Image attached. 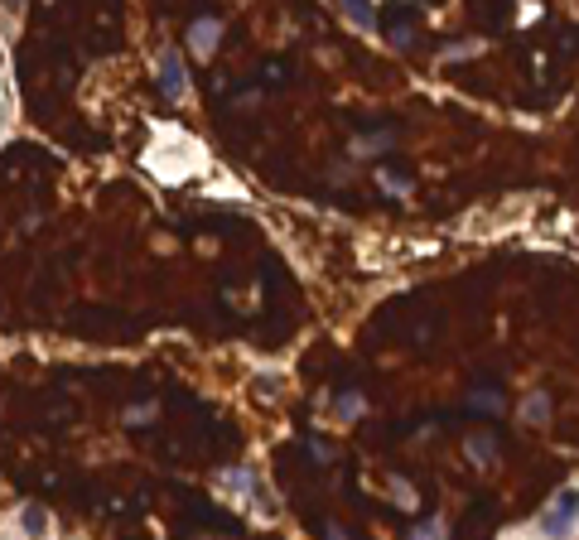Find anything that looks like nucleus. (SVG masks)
Masks as SVG:
<instances>
[{"label":"nucleus","instance_id":"7","mask_svg":"<svg viewBox=\"0 0 579 540\" xmlns=\"http://www.w3.org/2000/svg\"><path fill=\"white\" fill-rule=\"evenodd\" d=\"M377 184H382V189H391V198H406V193H411V179H401V174H391V169H382V174H377Z\"/></svg>","mask_w":579,"mask_h":540},{"label":"nucleus","instance_id":"2","mask_svg":"<svg viewBox=\"0 0 579 540\" xmlns=\"http://www.w3.org/2000/svg\"><path fill=\"white\" fill-rule=\"evenodd\" d=\"M160 92H165L169 102H189V78H184V63H179L174 49L160 58Z\"/></svg>","mask_w":579,"mask_h":540},{"label":"nucleus","instance_id":"12","mask_svg":"<svg viewBox=\"0 0 579 540\" xmlns=\"http://www.w3.org/2000/svg\"><path fill=\"white\" fill-rule=\"evenodd\" d=\"M411 540H444V521H430V526H420Z\"/></svg>","mask_w":579,"mask_h":540},{"label":"nucleus","instance_id":"11","mask_svg":"<svg viewBox=\"0 0 579 540\" xmlns=\"http://www.w3.org/2000/svg\"><path fill=\"white\" fill-rule=\"evenodd\" d=\"M20 521H25L29 536H44V512H39V507H29V512L20 516Z\"/></svg>","mask_w":579,"mask_h":540},{"label":"nucleus","instance_id":"13","mask_svg":"<svg viewBox=\"0 0 579 540\" xmlns=\"http://www.w3.org/2000/svg\"><path fill=\"white\" fill-rule=\"evenodd\" d=\"M329 540H343V531H338V526H333V531H329Z\"/></svg>","mask_w":579,"mask_h":540},{"label":"nucleus","instance_id":"3","mask_svg":"<svg viewBox=\"0 0 579 540\" xmlns=\"http://www.w3.org/2000/svg\"><path fill=\"white\" fill-rule=\"evenodd\" d=\"M218 39H222V25H218V20H193V29H189V49H193L198 58H213Z\"/></svg>","mask_w":579,"mask_h":540},{"label":"nucleus","instance_id":"5","mask_svg":"<svg viewBox=\"0 0 579 540\" xmlns=\"http://www.w3.org/2000/svg\"><path fill=\"white\" fill-rule=\"evenodd\" d=\"M464 454H469L473 463H493L497 459V439H493V434H469Z\"/></svg>","mask_w":579,"mask_h":540},{"label":"nucleus","instance_id":"8","mask_svg":"<svg viewBox=\"0 0 579 540\" xmlns=\"http://www.w3.org/2000/svg\"><path fill=\"white\" fill-rule=\"evenodd\" d=\"M391 145V135H362V140H353V155H372V150H386Z\"/></svg>","mask_w":579,"mask_h":540},{"label":"nucleus","instance_id":"10","mask_svg":"<svg viewBox=\"0 0 579 540\" xmlns=\"http://www.w3.org/2000/svg\"><path fill=\"white\" fill-rule=\"evenodd\" d=\"M358 415H362V396L358 391H348V396L338 401V420H358Z\"/></svg>","mask_w":579,"mask_h":540},{"label":"nucleus","instance_id":"1","mask_svg":"<svg viewBox=\"0 0 579 540\" xmlns=\"http://www.w3.org/2000/svg\"><path fill=\"white\" fill-rule=\"evenodd\" d=\"M575 531H579V483H570L546 502V512L536 516V526H531L526 536L531 540H575Z\"/></svg>","mask_w":579,"mask_h":540},{"label":"nucleus","instance_id":"6","mask_svg":"<svg viewBox=\"0 0 579 540\" xmlns=\"http://www.w3.org/2000/svg\"><path fill=\"white\" fill-rule=\"evenodd\" d=\"M343 15H348L358 29H367V34L377 29V10H372V5H343Z\"/></svg>","mask_w":579,"mask_h":540},{"label":"nucleus","instance_id":"4","mask_svg":"<svg viewBox=\"0 0 579 540\" xmlns=\"http://www.w3.org/2000/svg\"><path fill=\"white\" fill-rule=\"evenodd\" d=\"M522 425H551V396L546 391H531L522 401Z\"/></svg>","mask_w":579,"mask_h":540},{"label":"nucleus","instance_id":"9","mask_svg":"<svg viewBox=\"0 0 579 540\" xmlns=\"http://www.w3.org/2000/svg\"><path fill=\"white\" fill-rule=\"evenodd\" d=\"M391 497H396V507H406V512L415 507V487L401 483V478H391Z\"/></svg>","mask_w":579,"mask_h":540}]
</instances>
